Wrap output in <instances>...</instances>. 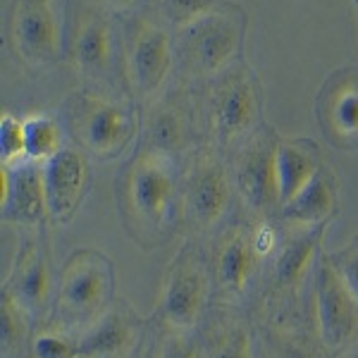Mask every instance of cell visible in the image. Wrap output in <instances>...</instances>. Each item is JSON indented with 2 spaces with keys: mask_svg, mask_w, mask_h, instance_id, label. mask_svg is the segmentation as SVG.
Wrapping results in <instances>:
<instances>
[{
  "mask_svg": "<svg viewBox=\"0 0 358 358\" xmlns=\"http://www.w3.org/2000/svg\"><path fill=\"white\" fill-rule=\"evenodd\" d=\"M41 165L48 217L55 222H67L86 194V182H89L86 158L77 148H62Z\"/></svg>",
  "mask_w": 358,
  "mask_h": 358,
  "instance_id": "10",
  "label": "cell"
},
{
  "mask_svg": "<svg viewBox=\"0 0 358 358\" xmlns=\"http://www.w3.org/2000/svg\"><path fill=\"white\" fill-rule=\"evenodd\" d=\"M110 53L113 36L108 22L96 15L84 17L72 36V60L84 72H103L110 62Z\"/></svg>",
  "mask_w": 358,
  "mask_h": 358,
  "instance_id": "17",
  "label": "cell"
},
{
  "mask_svg": "<svg viewBox=\"0 0 358 358\" xmlns=\"http://www.w3.org/2000/svg\"><path fill=\"white\" fill-rule=\"evenodd\" d=\"M113 289V273L108 258L94 251H79L67 263L60 282L57 310L65 322L74 325H94L106 315V306Z\"/></svg>",
  "mask_w": 358,
  "mask_h": 358,
  "instance_id": "3",
  "label": "cell"
},
{
  "mask_svg": "<svg viewBox=\"0 0 358 358\" xmlns=\"http://www.w3.org/2000/svg\"><path fill=\"white\" fill-rule=\"evenodd\" d=\"M317 236H303L299 241H292L289 246L282 251L280 261H277V277L285 285H294V282L301 280V275L308 270L310 261H313Z\"/></svg>",
  "mask_w": 358,
  "mask_h": 358,
  "instance_id": "22",
  "label": "cell"
},
{
  "mask_svg": "<svg viewBox=\"0 0 358 358\" xmlns=\"http://www.w3.org/2000/svg\"><path fill=\"white\" fill-rule=\"evenodd\" d=\"M134 322L120 310L98 317L79 339V358H120L134 344Z\"/></svg>",
  "mask_w": 358,
  "mask_h": 358,
  "instance_id": "15",
  "label": "cell"
},
{
  "mask_svg": "<svg viewBox=\"0 0 358 358\" xmlns=\"http://www.w3.org/2000/svg\"><path fill=\"white\" fill-rule=\"evenodd\" d=\"M337 273H339V277L344 280V285L349 287V292L354 294L356 301H358V248H356V251H349L342 261H339Z\"/></svg>",
  "mask_w": 358,
  "mask_h": 358,
  "instance_id": "29",
  "label": "cell"
},
{
  "mask_svg": "<svg viewBox=\"0 0 358 358\" xmlns=\"http://www.w3.org/2000/svg\"><path fill=\"white\" fill-rule=\"evenodd\" d=\"M330 127L339 138H358V84L346 82L332 91L327 103Z\"/></svg>",
  "mask_w": 358,
  "mask_h": 358,
  "instance_id": "20",
  "label": "cell"
},
{
  "mask_svg": "<svg viewBox=\"0 0 358 358\" xmlns=\"http://www.w3.org/2000/svg\"><path fill=\"white\" fill-rule=\"evenodd\" d=\"M160 358H199V354H196V346L192 344V339L184 337L182 332H177L165 337Z\"/></svg>",
  "mask_w": 358,
  "mask_h": 358,
  "instance_id": "28",
  "label": "cell"
},
{
  "mask_svg": "<svg viewBox=\"0 0 358 358\" xmlns=\"http://www.w3.org/2000/svg\"><path fill=\"white\" fill-rule=\"evenodd\" d=\"M22 155H27L24 122L15 120L13 115H3L0 117V158H3V165H15Z\"/></svg>",
  "mask_w": 358,
  "mask_h": 358,
  "instance_id": "24",
  "label": "cell"
},
{
  "mask_svg": "<svg viewBox=\"0 0 358 358\" xmlns=\"http://www.w3.org/2000/svg\"><path fill=\"white\" fill-rule=\"evenodd\" d=\"M172 67V41L165 29L141 22L127 48V77L138 96H151L163 86Z\"/></svg>",
  "mask_w": 358,
  "mask_h": 358,
  "instance_id": "8",
  "label": "cell"
},
{
  "mask_svg": "<svg viewBox=\"0 0 358 358\" xmlns=\"http://www.w3.org/2000/svg\"><path fill=\"white\" fill-rule=\"evenodd\" d=\"M334 210V192L322 175H317L303 192L282 206V217L292 224H320Z\"/></svg>",
  "mask_w": 358,
  "mask_h": 358,
  "instance_id": "18",
  "label": "cell"
},
{
  "mask_svg": "<svg viewBox=\"0 0 358 358\" xmlns=\"http://www.w3.org/2000/svg\"><path fill=\"white\" fill-rule=\"evenodd\" d=\"M275 148L277 143L268 141L265 136H258L236 158V182H239V189L248 206L256 210H265V208L280 203Z\"/></svg>",
  "mask_w": 358,
  "mask_h": 358,
  "instance_id": "11",
  "label": "cell"
},
{
  "mask_svg": "<svg viewBox=\"0 0 358 358\" xmlns=\"http://www.w3.org/2000/svg\"><path fill=\"white\" fill-rule=\"evenodd\" d=\"M34 358H79V349L65 337L41 334L34 339Z\"/></svg>",
  "mask_w": 358,
  "mask_h": 358,
  "instance_id": "26",
  "label": "cell"
},
{
  "mask_svg": "<svg viewBox=\"0 0 358 358\" xmlns=\"http://www.w3.org/2000/svg\"><path fill=\"white\" fill-rule=\"evenodd\" d=\"M261 94L253 74L244 65L224 74L213 91V124L222 141H232L258 122Z\"/></svg>",
  "mask_w": 358,
  "mask_h": 358,
  "instance_id": "6",
  "label": "cell"
},
{
  "mask_svg": "<svg viewBox=\"0 0 358 358\" xmlns=\"http://www.w3.org/2000/svg\"><path fill=\"white\" fill-rule=\"evenodd\" d=\"M253 270V248L244 234H232L217 256V275L229 289H244Z\"/></svg>",
  "mask_w": 358,
  "mask_h": 358,
  "instance_id": "19",
  "label": "cell"
},
{
  "mask_svg": "<svg viewBox=\"0 0 358 358\" xmlns=\"http://www.w3.org/2000/svg\"><path fill=\"white\" fill-rule=\"evenodd\" d=\"M317 330L327 349H342L358 332V301L337 268L322 263L317 273Z\"/></svg>",
  "mask_w": 358,
  "mask_h": 358,
  "instance_id": "7",
  "label": "cell"
},
{
  "mask_svg": "<svg viewBox=\"0 0 358 358\" xmlns=\"http://www.w3.org/2000/svg\"><path fill=\"white\" fill-rule=\"evenodd\" d=\"M217 5H222V0H160L165 17L170 22H175L177 27L187 24V22H192L201 15L213 13Z\"/></svg>",
  "mask_w": 358,
  "mask_h": 358,
  "instance_id": "25",
  "label": "cell"
},
{
  "mask_svg": "<svg viewBox=\"0 0 358 358\" xmlns=\"http://www.w3.org/2000/svg\"><path fill=\"white\" fill-rule=\"evenodd\" d=\"M208 282L203 270L196 263H177L172 275L167 277L165 294H163V313L170 325L192 327L199 320L201 310L206 303Z\"/></svg>",
  "mask_w": 358,
  "mask_h": 358,
  "instance_id": "12",
  "label": "cell"
},
{
  "mask_svg": "<svg viewBox=\"0 0 358 358\" xmlns=\"http://www.w3.org/2000/svg\"><path fill=\"white\" fill-rule=\"evenodd\" d=\"M251 354H248V339L244 332H234L232 337L227 339L220 351H217L213 358H248Z\"/></svg>",
  "mask_w": 358,
  "mask_h": 358,
  "instance_id": "30",
  "label": "cell"
},
{
  "mask_svg": "<svg viewBox=\"0 0 358 358\" xmlns=\"http://www.w3.org/2000/svg\"><path fill=\"white\" fill-rule=\"evenodd\" d=\"M50 268L36 246L24 248L20 263L15 268L13 285H10V299L24 315L38 313L50 296Z\"/></svg>",
  "mask_w": 358,
  "mask_h": 358,
  "instance_id": "14",
  "label": "cell"
},
{
  "mask_svg": "<svg viewBox=\"0 0 358 358\" xmlns=\"http://www.w3.org/2000/svg\"><path fill=\"white\" fill-rule=\"evenodd\" d=\"M127 199L138 222L160 227L175 199V177L163 153L148 151L138 155L127 179Z\"/></svg>",
  "mask_w": 358,
  "mask_h": 358,
  "instance_id": "5",
  "label": "cell"
},
{
  "mask_svg": "<svg viewBox=\"0 0 358 358\" xmlns=\"http://www.w3.org/2000/svg\"><path fill=\"white\" fill-rule=\"evenodd\" d=\"M10 41L27 65L57 62L65 43V0H15Z\"/></svg>",
  "mask_w": 358,
  "mask_h": 358,
  "instance_id": "2",
  "label": "cell"
},
{
  "mask_svg": "<svg viewBox=\"0 0 358 358\" xmlns=\"http://www.w3.org/2000/svg\"><path fill=\"white\" fill-rule=\"evenodd\" d=\"M148 136H151L155 153H170L177 151L184 141V124L177 113L160 110L148 124Z\"/></svg>",
  "mask_w": 358,
  "mask_h": 358,
  "instance_id": "23",
  "label": "cell"
},
{
  "mask_svg": "<svg viewBox=\"0 0 358 358\" xmlns=\"http://www.w3.org/2000/svg\"><path fill=\"white\" fill-rule=\"evenodd\" d=\"M24 138H27V158L34 163H45L57 151H62L60 127L55 120L45 115H31L24 120Z\"/></svg>",
  "mask_w": 358,
  "mask_h": 358,
  "instance_id": "21",
  "label": "cell"
},
{
  "mask_svg": "<svg viewBox=\"0 0 358 358\" xmlns=\"http://www.w3.org/2000/svg\"><path fill=\"white\" fill-rule=\"evenodd\" d=\"M98 3L108 5V8H113V10H124V8H131L136 0H98Z\"/></svg>",
  "mask_w": 358,
  "mask_h": 358,
  "instance_id": "31",
  "label": "cell"
},
{
  "mask_svg": "<svg viewBox=\"0 0 358 358\" xmlns=\"http://www.w3.org/2000/svg\"><path fill=\"white\" fill-rule=\"evenodd\" d=\"M72 120L82 146L98 158L120 155L136 131V120L129 108L94 96L79 98Z\"/></svg>",
  "mask_w": 358,
  "mask_h": 358,
  "instance_id": "4",
  "label": "cell"
},
{
  "mask_svg": "<svg viewBox=\"0 0 358 358\" xmlns=\"http://www.w3.org/2000/svg\"><path fill=\"white\" fill-rule=\"evenodd\" d=\"M0 206L3 217L20 224H36L48 217V199H45L43 165L24 160V163L3 165L0 170Z\"/></svg>",
  "mask_w": 358,
  "mask_h": 358,
  "instance_id": "9",
  "label": "cell"
},
{
  "mask_svg": "<svg viewBox=\"0 0 358 358\" xmlns=\"http://www.w3.org/2000/svg\"><path fill=\"white\" fill-rule=\"evenodd\" d=\"M20 313L13 299H5L3 301V344L5 346H17L22 337V322H20Z\"/></svg>",
  "mask_w": 358,
  "mask_h": 358,
  "instance_id": "27",
  "label": "cell"
},
{
  "mask_svg": "<svg viewBox=\"0 0 358 358\" xmlns=\"http://www.w3.org/2000/svg\"><path fill=\"white\" fill-rule=\"evenodd\" d=\"M187 203L196 222L213 224L220 220L224 208L229 203V182L222 165L203 160L196 165L187 189Z\"/></svg>",
  "mask_w": 358,
  "mask_h": 358,
  "instance_id": "13",
  "label": "cell"
},
{
  "mask_svg": "<svg viewBox=\"0 0 358 358\" xmlns=\"http://www.w3.org/2000/svg\"><path fill=\"white\" fill-rule=\"evenodd\" d=\"M275 170H277V192H280V206L292 201L299 192H303L313 179L320 175L315 153L299 143L285 141L275 148Z\"/></svg>",
  "mask_w": 358,
  "mask_h": 358,
  "instance_id": "16",
  "label": "cell"
},
{
  "mask_svg": "<svg viewBox=\"0 0 358 358\" xmlns=\"http://www.w3.org/2000/svg\"><path fill=\"white\" fill-rule=\"evenodd\" d=\"M244 27V13L236 5L222 3L213 13L177 27L175 50L182 65L194 74L222 72L239 53Z\"/></svg>",
  "mask_w": 358,
  "mask_h": 358,
  "instance_id": "1",
  "label": "cell"
},
{
  "mask_svg": "<svg viewBox=\"0 0 358 358\" xmlns=\"http://www.w3.org/2000/svg\"><path fill=\"white\" fill-rule=\"evenodd\" d=\"M351 3H354V8L358 10V0H351Z\"/></svg>",
  "mask_w": 358,
  "mask_h": 358,
  "instance_id": "32",
  "label": "cell"
}]
</instances>
